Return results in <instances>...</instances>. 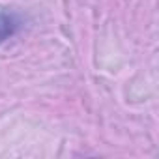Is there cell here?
Wrapping results in <instances>:
<instances>
[{
	"label": "cell",
	"instance_id": "1",
	"mask_svg": "<svg viewBox=\"0 0 159 159\" xmlns=\"http://www.w3.org/2000/svg\"><path fill=\"white\" fill-rule=\"evenodd\" d=\"M25 21L15 11H0V45L6 43L10 38L17 36L23 28Z\"/></svg>",
	"mask_w": 159,
	"mask_h": 159
}]
</instances>
